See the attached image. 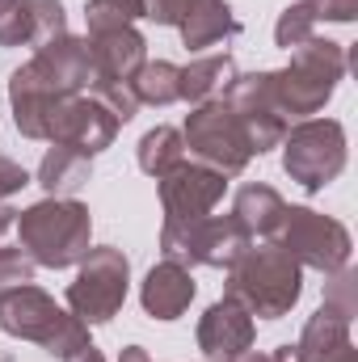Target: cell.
<instances>
[{
    "mask_svg": "<svg viewBox=\"0 0 358 362\" xmlns=\"http://www.w3.org/2000/svg\"><path fill=\"white\" fill-rule=\"evenodd\" d=\"M228 295L249 308V316L278 320L287 316L304 295V266L278 245V240H253L232 266H228Z\"/></svg>",
    "mask_w": 358,
    "mask_h": 362,
    "instance_id": "obj_1",
    "label": "cell"
},
{
    "mask_svg": "<svg viewBox=\"0 0 358 362\" xmlns=\"http://www.w3.org/2000/svg\"><path fill=\"white\" fill-rule=\"evenodd\" d=\"M13 228L21 236V249L34 257V266H47V270L81 266V257L93 249V215L76 198H42L17 211Z\"/></svg>",
    "mask_w": 358,
    "mask_h": 362,
    "instance_id": "obj_2",
    "label": "cell"
},
{
    "mask_svg": "<svg viewBox=\"0 0 358 362\" xmlns=\"http://www.w3.org/2000/svg\"><path fill=\"white\" fill-rule=\"evenodd\" d=\"M346 72H350L346 47L329 38H312L299 51H291V64L282 72H270V81H274V97L287 118H312L337 93Z\"/></svg>",
    "mask_w": 358,
    "mask_h": 362,
    "instance_id": "obj_3",
    "label": "cell"
},
{
    "mask_svg": "<svg viewBox=\"0 0 358 362\" xmlns=\"http://www.w3.org/2000/svg\"><path fill=\"white\" fill-rule=\"evenodd\" d=\"M0 329L8 337L38 341L47 354H55L59 362L68 358V354H76L81 346H89V325H81L72 312H64L34 282L0 295Z\"/></svg>",
    "mask_w": 358,
    "mask_h": 362,
    "instance_id": "obj_4",
    "label": "cell"
},
{
    "mask_svg": "<svg viewBox=\"0 0 358 362\" xmlns=\"http://www.w3.org/2000/svg\"><path fill=\"white\" fill-rule=\"evenodd\" d=\"M282 169L308 194L325 189L346 169V127L337 118H304L282 135Z\"/></svg>",
    "mask_w": 358,
    "mask_h": 362,
    "instance_id": "obj_5",
    "label": "cell"
},
{
    "mask_svg": "<svg viewBox=\"0 0 358 362\" xmlns=\"http://www.w3.org/2000/svg\"><path fill=\"white\" fill-rule=\"evenodd\" d=\"M181 144L198 156V165L224 173V177H236L245 173V165L253 160V148H249V135L241 127V118L232 114V105L219 97V101H202L190 110L185 118V131H181Z\"/></svg>",
    "mask_w": 358,
    "mask_h": 362,
    "instance_id": "obj_6",
    "label": "cell"
},
{
    "mask_svg": "<svg viewBox=\"0 0 358 362\" xmlns=\"http://www.w3.org/2000/svg\"><path fill=\"white\" fill-rule=\"evenodd\" d=\"M131 286V262L122 249L101 245L81 257V270L68 282V312L81 325H105L118 316L122 299Z\"/></svg>",
    "mask_w": 358,
    "mask_h": 362,
    "instance_id": "obj_7",
    "label": "cell"
},
{
    "mask_svg": "<svg viewBox=\"0 0 358 362\" xmlns=\"http://www.w3.org/2000/svg\"><path fill=\"white\" fill-rule=\"evenodd\" d=\"M299 266L321 274H337L350 266V232L346 223H337L333 215H321L312 206H287L282 211V223H278V236H274Z\"/></svg>",
    "mask_w": 358,
    "mask_h": 362,
    "instance_id": "obj_8",
    "label": "cell"
},
{
    "mask_svg": "<svg viewBox=\"0 0 358 362\" xmlns=\"http://www.w3.org/2000/svg\"><path fill=\"white\" fill-rule=\"evenodd\" d=\"M253 240L236 228L232 215H202L190 223H165L161 228V253L178 266H211L228 270Z\"/></svg>",
    "mask_w": 358,
    "mask_h": 362,
    "instance_id": "obj_9",
    "label": "cell"
},
{
    "mask_svg": "<svg viewBox=\"0 0 358 362\" xmlns=\"http://www.w3.org/2000/svg\"><path fill=\"white\" fill-rule=\"evenodd\" d=\"M224 101L232 105V114L241 118V127H245V135H249V148H253V156H262V152H274L278 144H282V135H287V114H282V105H278V97H274V81H270V72H253V76H236L232 81V89L224 93Z\"/></svg>",
    "mask_w": 358,
    "mask_h": 362,
    "instance_id": "obj_10",
    "label": "cell"
},
{
    "mask_svg": "<svg viewBox=\"0 0 358 362\" xmlns=\"http://www.w3.org/2000/svg\"><path fill=\"white\" fill-rule=\"evenodd\" d=\"M228 181L224 173L207 169V165H194V160H181L178 169H169L161 177V206H165V223H190V219H202L219 206Z\"/></svg>",
    "mask_w": 358,
    "mask_h": 362,
    "instance_id": "obj_11",
    "label": "cell"
},
{
    "mask_svg": "<svg viewBox=\"0 0 358 362\" xmlns=\"http://www.w3.org/2000/svg\"><path fill=\"white\" fill-rule=\"evenodd\" d=\"M118 135V118L93 97V93H76V97H64L59 110H55V122H51V144H64V148H76L85 156H97L114 144Z\"/></svg>",
    "mask_w": 358,
    "mask_h": 362,
    "instance_id": "obj_12",
    "label": "cell"
},
{
    "mask_svg": "<svg viewBox=\"0 0 358 362\" xmlns=\"http://www.w3.org/2000/svg\"><path fill=\"white\" fill-rule=\"evenodd\" d=\"M258 325L249 316L245 303H236L232 295H224L219 303L207 308V316L198 320V350L211 362H236L253 350Z\"/></svg>",
    "mask_w": 358,
    "mask_h": 362,
    "instance_id": "obj_13",
    "label": "cell"
},
{
    "mask_svg": "<svg viewBox=\"0 0 358 362\" xmlns=\"http://www.w3.org/2000/svg\"><path fill=\"white\" fill-rule=\"evenodd\" d=\"M30 72L59 97H76L93 85V55H89V38H55L47 47H38V55L30 59Z\"/></svg>",
    "mask_w": 358,
    "mask_h": 362,
    "instance_id": "obj_14",
    "label": "cell"
},
{
    "mask_svg": "<svg viewBox=\"0 0 358 362\" xmlns=\"http://www.w3.org/2000/svg\"><path fill=\"white\" fill-rule=\"evenodd\" d=\"M89 55H93V85H131L139 68L148 64V42L135 25L89 34Z\"/></svg>",
    "mask_w": 358,
    "mask_h": 362,
    "instance_id": "obj_15",
    "label": "cell"
},
{
    "mask_svg": "<svg viewBox=\"0 0 358 362\" xmlns=\"http://www.w3.org/2000/svg\"><path fill=\"white\" fill-rule=\"evenodd\" d=\"M8 101H13V127L25 139H51V122H55V110H59L64 97L47 89L30 72V64H21L8 76Z\"/></svg>",
    "mask_w": 358,
    "mask_h": 362,
    "instance_id": "obj_16",
    "label": "cell"
},
{
    "mask_svg": "<svg viewBox=\"0 0 358 362\" xmlns=\"http://www.w3.org/2000/svg\"><path fill=\"white\" fill-rule=\"evenodd\" d=\"M190 299H194V278H190L185 266L169 262V257L161 266H152L144 286H139V303L152 320H178L190 308Z\"/></svg>",
    "mask_w": 358,
    "mask_h": 362,
    "instance_id": "obj_17",
    "label": "cell"
},
{
    "mask_svg": "<svg viewBox=\"0 0 358 362\" xmlns=\"http://www.w3.org/2000/svg\"><path fill=\"white\" fill-rule=\"evenodd\" d=\"M282 211H287L282 194L274 185H262V181L241 185L236 198H232V219L249 240H274L278 223H282Z\"/></svg>",
    "mask_w": 358,
    "mask_h": 362,
    "instance_id": "obj_18",
    "label": "cell"
},
{
    "mask_svg": "<svg viewBox=\"0 0 358 362\" xmlns=\"http://www.w3.org/2000/svg\"><path fill=\"white\" fill-rule=\"evenodd\" d=\"M181 42L190 51H211L224 47L232 38H241V17L232 13L228 0H198L185 17H181Z\"/></svg>",
    "mask_w": 358,
    "mask_h": 362,
    "instance_id": "obj_19",
    "label": "cell"
},
{
    "mask_svg": "<svg viewBox=\"0 0 358 362\" xmlns=\"http://www.w3.org/2000/svg\"><path fill=\"white\" fill-rule=\"evenodd\" d=\"M236 76H241V72H236V59H232L228 51L202 55V59H194L190 68H181V101H190V105L219 101L224 93L232 89Z\"/></svg>",
    "mask_w": 358,
    "mask_h": 362,
    "instance_id": "obj_20",
    "label": "cell"
},
{
    "mask_svg": "<svg viewBox=\"0 0 358 362\" xmlns=\"http://www.w3.org/2000/svg\"><path fill=\"white\" fill-rule=\"evenodd\" d=\"M89 177L93 156L76 152V148H64V144H51V152L38 165V185L47 189V198H72L76 189L89 185Z\"/></svg>",
    "mask_w": 358,
    "mask_h": 362,
    "instance_id": "obj_21",
    "label": "cell"
},
{
    "mask_svg": "<svg viewBox=\"0 0 358 362\" xmlns=\"http://www.w3.org/2000/svg\"><path fill=\"white\" fill-rule=\"evenodd\" d=\"M346 341H350V320L337 316V312H329V308L321 303L316 316L304 325L299 346H291V350H295V362H312V358H321V354H333V350L346 346Z\"/></svg>",
    "mask_w": 358,
    "mask_h": 362,
    "instance_id": "obj_22",
    "label": "cell"
},
{
    "mask_svg": "<svg viewBox=\"0 0 358 362\" xmlns=\"http://www.w3.org/2000/svg\"><path fill=\"white\" fill-rule=\"evenodd\" d=\"M135 160H139V169H144L148 177L161 181L169 169H178L181 160H185L181 131H178V127H152V131L139 139V152H135Z\"/></svg>",
    "mask_w": 358,
    "mask_h": 362,
    "instance_id": "obj_23",
    "label": "cell"
},
{
    "mask_svg": "<svg viewBox=\"0 0 358 362\" xmlns=\"http://www.w3.org/2000/svg\"><path fill=\"white\" fill-rule=\"evenodd\" d=\"M131 85H135L139 105H173V101H181V68L169 59H156V64L148 59Z\"/></svg>",
    "mask_w": 358,
    "mask_h": 362,
    "instance_id": "obj_24",
    "label": "cell"
},
{
    "mask_svg": "<svg viewBox=\"0 0 358 362\" xmlns=\"http://www.w3.org/2000/svg\"><path fill=\"white\" fill-rule=\"evenodd\" d=\"M25 4V25H30V47H47L68 34V17L59 0H21Z\"/></svg>",
    "mask_w": 358,
    "mask_h": 362,
    "instance_id": "obj_25",
    "label": "cell"
},
{
    "mask_svg": "<svg viewBox=\"0 0 358 362\" xmlns=\"http://www.w3.org/2000/svg\"><path fill=\"white\" fill-rule=\"evenodd\" d=\"M144 17V0H89L85 4V21L89 34H105V30H122L131 21Z\"/></svg>",
    "mask_w": 358,
    "mask_h": 362,
    "instance_id": "obj_26",
    "label": "cell"
},
{
    "mask_svg": "<svg viewBox=\"0 0 358 362\" xmlns=\"http://www.w3.org/2000/svg\"><path fill=\"white\" fill-rule=\"evenodd\" d=\"M316 38V17H312V8L299 0V4H291V8H282V17H278V25H274V42L282 47V51H299L304 42H312Z\"/></svg>",
    "mask_w": 358,
    "mask_h": 362,
    "instance_id": "obj_27",
    "label": "cell"
},
{
    "mask_svg": "<svg viewBox=\"0 0 358 362\" xmlns=\"http://www.w3.org/2000/svg\"><path fill=\"white\" fill-rule=\"evenodd\" d=\"M34 257L21 249V245H0V295L4 291H17L25 282H34Z\"/></svg>",
    "mask_w": 358,
    "mask_h": 362,
    "instance_id": "obj_28",
    "label": "cell"
},
{
    "mask_svg": "<svg viewBox=\"0 0 358 362\" xmlns=\"http://www.w3.org/2000/svg\"><path fill=\"white\" fill-rule=\"evenodd\" d=\"M329 278H333V282H329V291H325V308L337 312V316H346V320H354L358 316V274L337 270V274H329Z\"/></svg>",
    "mask_w": 358,
    "mask_h": 362,
    "instance_id": "obj_29",
    "label": "cell"
},
{
    "mask_svg": "<svg viewBox=\"0 0 358 362\" xmlns=\"http://www.w3.org/2000/svg\"><path fill=\"white\" fill-rule=\"evenodd\" d=\"M93 97L118 118V127L122 122H131L135 114H139V97H135V85H93Z\"/></svg>",
    "mask_w": 358,
    "mask_h": 362,
    "instance_id": "obj_30",
    "label": "cell"
},
{
    "mask_svg": "<svg viewBox=\"0 0 358 362\" xmlns=\"http://www.w3.org/2000/svg\"><path fill=\"white\" fill-rule=\"evenodd\" d=\"M0 47H30V25H25L21 0H0Z\"/></svg>",
    "mask_w": 358,
    "mask_h": 362,
    "instance_id": "obj_31",
    "label": "cell"
},
{
    "mask_svg": "<svg viewBox=\"0 0 358 362\" xmlns=\"http://www.w3.org/2000/svg\"><path fill=\"white\" fill-rule=\"evenodd\" d=\"M198 0H144V17H152L156 25H181V17Z\"/></svg>",
    "mask_w": 358,
    "mask_h": 362,
    "instance_id": "obj_32",
    "label": "cell"
},
{
    "mask_svg": "<svg viewBox=\"0 0 358 362\" xmlns=\"http://www.w3.org/2000/svg\"><path fill=\"white\" fill-rule=\"evenodd\" d=\"M312 8L316 21H354L358 17V0H304Z\"/></svg>",
    "mask_w": 358,
    "mask_h": 362,
    "instance_id": "obj_33",
    "label": "cell"
},
{
    "mask_svg": "<svg viewBox=\"0 0 358 362\" xmlns=\"http://www.w3.org/2000/svg\"><path fill=\"white\" fill-rule=\"evenodd\" d=\"M30 185V173L17 165V160H8V156H0V202L4 198H13L17 189H25Z\"/></svg>",
    "mask_w": 358,
    "mask_h": 362,
    "instance_id": "obj_34",
    "label": "cell"
},
{
    "mask_svg": "<svg viewBox=\"0 0 358 362\" xmlns=\"http://www.w3.org/2000/svg\"><path fill=\"white\" fill-rule=\"evenodd\" d=\"M312 362H358V350H354V341H346L333 354H321V358H312Z\"/></svg>",
    "mask_w": 358,
    "mask_h": 362,
    "instance_id": "obj_35",
    "label": "cell"
},
{
    "mask_svg": "<svg viewBox=\"0 0 358 362\" xmlns=\"http://www.w3.org/2000/svg\"><path fill=\"white\" fill-rule=\"evenodd\" d=\"M236 362H291V346H278L270 354H245V358H236Z\"/></svg>",
    "mask_w": 358,
    "mask_h": 362,
    "instance_id": "obj_36",
    "label": "cell"
},
{
    "mask_svg": "<svg viewBox=\"0 0 358 362\" xmlns=\"http://www.w3.org/2000/svg\"><path fill=\"white\" fill-rule=\"evenodd\" d=\"M64 362H105V358H101V350H97V346L89 341V346H81L76 354H68Z\"/></svg>",
    "mask_w": 358,
    "mask_h": 362,
    "instance_id": "obj_37",
    "label": "cell"
},
{
    "mask_svg": "<svg viewBox=\"0 0 358 362\" xmlns=\"http://www.w3.org/2000/svg\"><path fill=\"white\" fill-rule=\"evenodd\" d=\"M13 223H17V211H13L8 202H0V240H4V232H8Z\"/></svg>",
    "mask_w": 358,
    "mask_h": 362,
    "instance_id": "obj_38",
    "label": "cell"
},
{
    "mask_svg": "<svg viewBox=\"0 0 358 362\" xmlns=\"http://www.w3.org/2000/svg\"><path fill=\"white\" fill-rule=\"evenodd\" d=\"M118 362H152V358H148V350H144V346H127V350L118 354Z\"/></svg>",
    "mask_w": 358,
    "mask_h": 362,
    "instance_id": "obj_39",
    "label": "cell"
},
{
    "mask_svg": "<svg viewBox=\"0 0 358 362\" xmlns=\"http://www.w3.org/2000/svg\"><path fill=\"white\" fill-rule=\"evenodd\" d=\"M291 362H295V350H291Z\"/></svg>",
    "mask_w": 358,
    "mask_h": 362,
    "instance_id": "obj_40",
    "label": "cell"
},
{
    "mask_svg": "<svg viewBox=\"0 0 358 362\" xmlns=\"http://www.w3.org/2000/svg\"><path fill=\"white\" fill-rule=\"evenodd\" d=\"M0 362H8V358H0Z\"/></svg>",
    "mask_w": 358,
    "mask_h": 362,
    "instance_id": "obj_41",
    "label": "cell"
}]
</instances>
